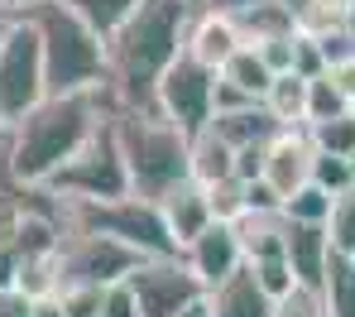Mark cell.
I'll use <instances>...</instances> for the list:
<instances>
[{
	"mask_svg": "<svg viewBox=\"0 0 355 317\" xmlns=\"http://www.w3.org/2000/svg\"><path fill=\"white\" fill-rule=\"evenodd\" d=\"M197 0H139L106 34V96L116 111H154V87L182 53Z\"/></svg>",
	"mask_w": 355,
	"mask_h": 317,
	"instance_id": "6da1fadb",
	"label": "cell"
},
{
	"mask_svg": "<svg viewBox=\"0 0 355 317\" xmlns=\"http://www.w3.org/2000/svg\"><path fill=\"white\" fill-rule=\"evenodd\" d=\"M111 116H116V106H111L106 87L77 92V96H44L24 121H15L5 130L0 173L24 183V188H44Z\"/></svg>",
	"mask_w": 355,
	"mask_h": 317,
	"instance_id": "7a4b0ae2",
	"label": "cell"
},
{
	"mask_svg": "<svg viewBox=\"0 0 355 317\" xmlns=\"http://www.w3.org/2000/svg\"><path fill=\"white\" fill-rule=\"evenodd\" d=\"M24 15L34 19V34L44 49L49 96H77V92L106 87V39L82 15H72L58 0H34Z\"/></svg>",
	"mask_w": 355,
	"mask_h": 317,
	"instance_id": "3957f363",
	"label": "cell"
},
{
	"mask_svg": "<svg viewBox=\"0 0 355 317\" xmlns=\"http://www.w3.org/2000/svg\"><path fill=\"white\" fill-rule=\"evenodd\" d=\"M116 144L125 154V173H130V192L159 202L164 192L192 178V139L173 130L159 111H116L111 116Z\"/></svg>",
	"mask_w": 355,
	"mask_h": 317,
	"instance_id": "277c9868",
	"label": "cell"
},
{
	"mask_svg": "<svg viewBox=\"0 0 355 317\" xmlns=\"http://www.w3.org/2000/svg\"><path fill=\"white\" fill-rule=\"evenodd\" d=\"M67 226H82V231H96V236H111L120 246H130L135 255L154 259V255H178L173 236L164 226V212L159 202L149 197H116V202H67Z\"/></svg>",
	"mask_w": 355,
	"mask_h": 317,
	"instance_id": "5b68a950",
	"label": "cell"
},
{
	"mask_svg": "<svg viewBox=\"0 0 355 317\" xmlns=\"http://www.w3.org/2000/svg\"><path fill=\"white\" fill-rule=\"evenodd\" d=\"M44 188L53 197H62V202H116V197H130V173H125V154L116 144L111 121L96 130Z\"/></svg>",
	"mask_w": 355,
	"mask_h": 317,
	"instance_id": "8992f818",
	"label": "cell"
},
{
	"mask_svg": "<svg viewBox=\"0 0 355 317\" xmlns=\"http://www.w3.org/2000/svg\"><path fill=\"white\" fill-rule=\"evenodd\" d=\"M49 96V77H44V49L34 34V19L19 15L0 44V130L24 121L39 101Z\"/></svg>",
	"mask_w": 355,
	"mask_h": 317,
	"instance_id": "52a82bcc",
	"label": "cell"
},
{
	"mask_svg": "<svg viewBox=\"0 0 355 317\" xmlns=\"http://www.w3.org/2000/svg\"><path fill=\"white\" fill-rule=\"evenodd\" d=\"M144 255H135L130 246H120L111 236H96V231H82V226H67L58 241V289H111V284H125L135 269H139Z\"/></svg>",
	"mask_w": 355,
	"mask_h": 317,
	"instance_id": "ba28073f",
	"label": "cell"
},
{
	"mask_svg": "<svg viewBox=\"0 0 355 317\" xmlns=\"http://www.w3.org/2000/svg\"><path fill=\"white\" fill-rule=\"evenodd\" d=\"M154 111L173 130H182L187 139L202 135L216 116V72L202 67L197 58H187V53H178L154 87Z\"/></svg>",
	"mask_w": 355,
	"mask_h": 317,
	"instance_id": "9c48e42d",
	"label": "cell"
},
{
	"mask_svg": "<svg viewBox=\"0 0 355 317\" xmlns=\"http://www.w3.org/2000/svg\"><path fill=\"white\" fill-rule=\"evenodd\" d=\"M130 293H135V313L139 317H178L187 303H197L207 289L202 279L187 269L182 255H154V259H139V269L125 279Z\"/></svg>",
	"mask_w": 355,
	"mask_h": 317,
	"instance_id": "30bf717a",
	"label": "cell"
},
{
	"mask_svg": "<svg viewBox=\"0 0 355 317\" xmlns=\"http://www.w3.org/2000/svg\"><path fill=\"white\" fill-rule=\"evenodd\" d=\"M182 259L202 279V289H216L221 279H231L240 264H245V246H240L236 221H211L192 246H182Z\"/></svg>",
	"mask_w": 355,
	"mask_h": 317,
	"instance_id": "8fae6325",
	"label": "cell"
},
{
	"mask_svg": "<svg viewBox=\"0 0 355 317\" xmlns=\"http://www.w3.org/2000/svg\"><path fill=\"white\" fill-rule=\"evenodd\" d=\"M312 173V135L307 130H279L269 144H264V169H259V183L274 192L279 202L297 192Z\"/></svg>",
	"mask_w": 355,
	"mask_h": 317,
	"instance_id": "7c38bea8",
	"label": "cell"
},
{
	"mask_svg": "<svg viewBox=\"0 0 355 317\" xmlns=\"http://www.w3.org/2000/svg\"><path fill=\"white\" fill-rule=\"evenodd\" d=\"M240 44H245V34H240L236 15H221V10H192V24H187V39H182V53L187 58H197L202 67H211V72H221V63L236 53Z\"/></svg>",
	"mask_w": 355,
	"mask_h": 317,
	"instance_id": "4fadbf2b",
	"label": "cell"
},
{
	"mask_svg": "<svg viewBox=\"0 0 355 317\" xmlns=\"http://www.w3.org/2000/svg\"><path fill=\"white\" fill-rule=\"evenodd\" d=\"M159 212H164V226H168V236H173L178 255H182V246H192L216 216H211V197H207V188L197 183V178H187V183H178L173 192H164L159 197Z\"/></svg>",
	"mask_w": 355,
	"mask_h": 317,
	"instance_id": "5bb4252c",
	"label": "cell"
},
{
	"mask_svg": "<svg viewBox=\"0 0 355 317\" xmlns=\"http://www.w3.org/2000/svg\"><path fill=\"white\" fill-rule=\"evenodd\" d=\"M284 255H288V264H293L297 289H322V274H327V259H331L327 226L288 221V216H284Z\"/></svg>",
	"mask_w": 355,
	"mask_h": 317,
	"instance_id": "9a60e30c",
	"label": "cell"
},
{
	"mask_svg": "<svg viewBox=\"0 0 355 317\" xmlns=\"http://www.w3.org/2000/svg\"><path fill=\"white\" fill-rule=\"evenodd\" d=\"M207 308H211V317H274V298L259 289L250 264H240L231 279L207 289Z\"/></svg>",
	"mask_w": 355,
	"mask_h": 317,
	"instance_id": "2e32d148",
	"label": "cell"
},
{
	"mask_svg": "<svg viewBox=\"0 0 355 317\" xmlns=\"http://www.w3.org/2000/svg\"><path fill=\"white\" fill-rule=\"evenodd\" d=\"M207 130L221 135L231 149H250V144H269L284 126L274 121V111H269L264 101H245V106H226V111H216Z\"/></svg>",
	"mask_w": 355,
	"mask_h": 317,
	"instance_id": "e0dca14e",
	"label": "cell"
},
{
	"mask_svg": "<svg viewBox=\"0 0 355 317\" xmlns=\"http://www.w3.org/2000/svg\"><path fill=\"white\" fill-rule=\"evenodd\" d=\"M216 82H221V87H231V92H240V96H250V101H264V96H269V87H274V72H269V63L259 58V49H254V44H240L236 53L221 63Z\"/></svg>",
	"mask_w": 355,
	"mask_h": 317,
	"instance_id": "ac0fdd59",
	"label": "cell"
},
{
	"mask_svg": "<svg viewBox=\"0 0 355 317\" xmlns=\"http://www.w3.org/2000/svg\"><path fill=\"white\" fill-rule=\"evenodd\" d=\"M192 178H197L202 188H211V183H221V178H236V149H231L221 135H211V130L192 135Z\"/></svg>",
	"mask_w": 355,
	"mask_h": 317,
	"instance_id": "d6986e66",
	"label": "cell"
},
{
	"mask_svg": "<svg viewBox=\"0 0 355 317\" xmlns=\"http://www.w3.org/2000/svg\"><path fill=\"white\" fill-rule=\"evenodd\" d=\"M245 44H264V39H279V34H297V19L288 10V0H259L250 5L245 15H236Z\"/></svg>",
	"mask_w": 355,
	"mask_h": 317,
	"instance_id": "ffe728a7",
	"label": "cell"
},
{
	"mask_svg": "<svg viewBox=\"0 0 355 317\" xmlns=\"http://www.w3.org/2000/svg\"><path fill=\"white\" fill-rule=\"evenodd\" d=\"M317 293H322L327 317H355V255H336L331 250Z\"/></svg>",
	"mask_w": 355,
	"mask_h": 317,
	"instance_id": "44dd1931",
	"label": "cell"
},
{
	"mask_svg": "<svg viewBox=\"0 0 355 317\" xmlns=\"http://www.w3.org/2000/svg\"><path fill=\"white\" fill-rule=\"evenodd\" d=\"M264 106L274 111V121L284 130H307V77L279 72L274 87H269V96H264Z\"/></svg>",
	"mask_w": 355,
	"mask_h": 317,
	"instance_id": "7402d4cb",
	"label": "cell"
},
{
	"mask_svg": "<svg viewBox=\"0 0 355 317\" xmlns=\"http://www.w3.org/2000/svg\"><path fill=\"white\" fill-rule=\"evenodd\" d=\"M346 111H351V96L336 87V77H331V72H322V77H312V82H307V126L336 121V116H346Z\"/></svg>",
	"mask_w": 355,
	"mask_h": 317,
	"instance_id": "603a6c76",
	"label": "cell"
},
{
	"mask_svg": "<svg viewBox=\"0 0 355 317\" xmlns=\"http://www.w3.org/2000/svg\"><path fill=\"white\" fill-rule=\"evenodd\" d=\"M288 221H312V226H327V216H331V192H322L317 183H302L297 192L284 197V207H279Z\"/></svg>",
	"mask_w": 355,
	"mask_h": 317,
	"instance_id": "cb8c5ba5",
	"label": "cell"
},
{
	"mask_svg": "<svg viewBox=\"0 0 355 317\" xmlns=\"http://www.w3.org/2000/svg\"><path fill=\"white\" fill-rule=\"evenodd\" d=\"M327 241L336 255H355V188L331 197V216H327Z\"/></svg>",
	"mask_w": 355,
	"mask_h": 317,
	"instance_id": "d4e9b609",
	"label": "cell"
},
{
	"mask_svg": "<svg viewBox=\"0 0 355 317\" xmlns=\"http://www.w3.org/2000/svg\"><path fill=\"white\" fill-rule=\"evenodd\" d=\"M58 5H67L72 15H82V19H87V24L106 39V34L116 29V24L130 15V10H135V5H139V0H58Z\"/></svg>",
	"mask_w": 355,
	"mask_h": 317,
	"instance_id": "484cf974",
	"label": "cell"
},
{
	"mask_svg": "<svg viewBox=\"0 0 355 317\" xmlns=\"http://www.w3.org/2000/svg\"><path fill=\"white\" fill-rule=\"evenodd\" d=\"M307 183H317L322 192H346L355 188V173H351V159H341V154H327V149H312V173H307Z\"/></svg>",
	"mask_w": 355,
	"mask_h": 317,
	"instance_id": "4316f807",
	"label": "cell"
},
{
	"mask_svg": "<svg viewBox=\"0 0 355 317\" xmlns=\"http://www.w3.org/2000/svg\"><path fill=\"white\" fill-rule=\"evenodd\" d=\"M307 135H312V149H327V154L351 159L355 154V111L336 116V121H322V126H307Z\"/></svg>",
	"mask_w": 355,
	"mask_h": 317,
	"instance_id": "83f0119b",
	"label": "cell"
},
{
	"mask_svg": "<svg viewBox=\"0 0 355 317\" xmlns=\"http://www.w3.org/2000/svg\"><path fill=\"white\" fill-rule=\"evenodd\" d=\"M207 197H211V216H216V221H240V216H245V183H240V178L211 183Z\"/></svg>",
	"mask_w": 355,
	"mask_h": 317,
	"instance_id": "f1b7e54d",
	"label": "cell"
},
{
	"mask_svg": "<svg viewBox=\"0 0 355 317\" xmlns=\"http://www.w3.org/2000/svg\"><path fill=\"white\" fill-rule=\"evenodd\" d=\"M297 34H302V29H297ZM297 34H279V39H264V44H254V49H259V58L269 63V72H274V77H279V72H293Z\"/></svg>",
	"mask_w": 355,
	"mask_h": 317,
	"instance_id": "f546056e",
	"label": "cell"
},
{
	"mask_svg": "<svg viewBox=\"0 0 355 317\" xmlns=\"http://www.w3.org/2000/svg\"><path fill=\"white\" fill-rule=\"evenodd\" d=\"M274 317H327V308H322L317 289H293V293H284L274 303Z\"/></svg>",
	"mask_w": 355,
	"mask_h": 317,
	"instance_id": "4dcf8cb0",
	"label": "cell"
},
{
	"mask_svg": "<svg viewBox=\"0 0 355 317\" xmlns=\"http://www.w3.org/2000/svg\"><path fill=\"white\" fill-rule=\"evenodd\" d=\"M96 317H139V313H135V293H130V284H111V289L101 293Z\"/></svg>",
	"mask_w": 355,
	"mask_h": 317,
	"instance_id": "1f68e13d",
	"label": "cell"
},
{
	"mask_svg": "<svg viewBox=\"0 0 355 317\" xmlns=\"http://www.w3.org/2000/svg\"><path fill=\"white\" fill-rule=\"evenodd\" d=\"M0 317H34V298H24L19 289H0Z\"/></svg>",
	"mask_w": 355,
	"mask_h": 317,
	"instance_id": "d6a6232c",
	"label": "cell"
},
{
	"mask_svg": "<svg viewBox=\"0 0 355 317\" xmlns=\"http://www.w3.org/2000/svg\"><path fill=\"white\" fill-rule=\"evenodd\" d=\"M202 10H221V15H245L250 5H259V0H197Z\"/></svg>",
	"mask_w": 355,
	"mask_h": 317,
	"instance_id": "836d02e7",
	"label": "cell"
},
{
	"mask_svg": "<svg viewBox=\"0 0 355 317\" xmlns=\"http://www.w3.org/2000/svg\"><path fill=\"white\" fill-rule=\"evenodd\" d=\"M34 317H67L58 293H49V298H34Z\"/></svg>",
	"mask_w": 355,
	"mask_h": 317,
	"instance_id": "e575fe53",
	"label": "cell"
},
{
	"mask_svg": "<svg viewBox=\"0 0 355 317\" xmlns=\"http://www.w3.org/2000/svg\"><path fill=\"white\" fill-rule=\"evenodd\" d=\"M178 317H211V308H207V293H202L197 303H187V308H182Z\"/></svg>",
	"mask_w": 355,
	"mask_h": 317,
	"instance_id": "d590c367",
	"label": "cell"
},
{
	"mask_svg": "<svg viewBox=\"0 0 355 317\" xmlns=\"http://www.w3.org/2000/svg\"><path fill=\"white\" fill-rule=\"evenodd\" d=\"M19 15H24V10H0V44H5V34H10V24H15Z\"/></svg>",
	"mask_w": 355,
	"mask_h": 317,
	"instance_id": "8d00e7d4",
	"label": "cell"
},
{
	"mask_svg": "<svg viewBox=\"0 0 355 317\" xmlns=\"http://www.w3.org/2000/svg\"><path fill=\"white\" fill-rule=\"evenodd\" d=\"M34 0H0V10H29Z\"/></svg>",
	"mask_w": 355,
	"mask_h": 317,
	"instance_id": "74e56055",
	"label": "cell"
},
{
	"mask_svg": "<svg viewBox=\"0 0 355 317\" xmlns=\"http://www.w3.org/2000/svg\"><path fill=\"white\" fill-rule=\"evenodd\" d=\"M351 173H355V154H351Z\"/></svg>",
	"mask_w": 355,
	"mask_h": 317,
	"instance_id": "f35d334b",
	"label": "cell"
}]
</instances>
